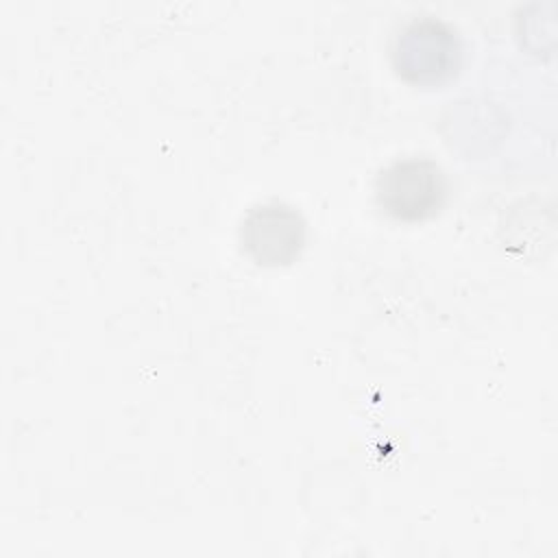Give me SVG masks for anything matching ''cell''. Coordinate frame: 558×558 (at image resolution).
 I'll return each instance as SVG.
<instances>
[{
    "label": "cell",
    "instance_id": "obj_1",
    "mask_svg": "<svg viewBox=\"0 0 558 558\" xmlns=\"http://www.w3.org/2000/svg\"><path fill=\"white\" fill-rule=\"evenodd\" d=\"M377 207L399 222L434 218L447 201L445 170L429 157H399L375 177Z\"/></svg>",
    "mask_w": 558,
    "mask_h": 558
},
{
    "label": "cell",
    "instance_id": "obj_2",
    "mask_svg": "<svg viewBox=\"0 0 558 558\" xmlns=\"http://www.w3.org/2000/svg\"><path fill=\"white\" fill-rule=\"evenodd\" d=\"M462 44L453 26L438 17H414L397 35L392 61L397 74L412 83H440L456 74Z\"/></svg>",
    "mask_w": 558,
    "mask_h": 558
},
{
    "label": "cell",
    "instance_id": "obj_3",
    "mask_svg": "<svg viewBox=\"0 0 558 558\" xmlns=\"http://www.w3.org/2000/svg\"><path fill=\"white\" fill-rule=\"evenodd\" d=\"M307 242L303 214L283 201H264L246 209L240 222V244L248 259L264 268L292 264Z\"/></svg>",
    "mask_w": 558,
    "mask_h": 558
}]
</instances>
